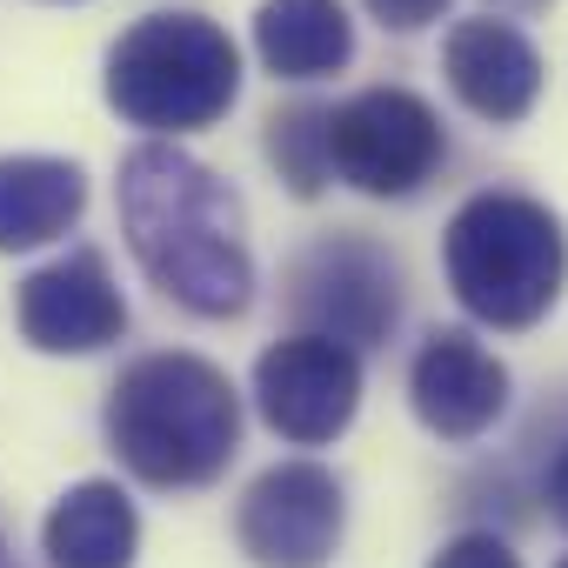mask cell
I'll return each mask as SVG.
<instances>
[{
  "mask_svg": "<svg viewBox=\"0 0 568 568\" xmlns=\"http://www.w3.org/2000/svg\"><path fill=\"white\" fill-rule=\"evenodd\" d=\"M362 8L395 34H422V28H435L448 14V0H362Z\"/></svg>",
  "mask_w": 568,
  "mask_h": 568,
  "instance_id": "obj_17",
  "label": "cell"
},
{
  "mask_svg": "<svg viewBox=\"0 0 568 568\" xmlns=\"http://www.w3.org/2000/svg\"><path fill=\"white\" fill-rule=\"evenodd\" d=\"M88 207V174L61 154H0V254L61 241Z\"/></svg>",
  "mask_w": 568,
  "mask_h": 568,
  "instance_id": "obj_12",
  "label": "cell"
},
{
  "mask_svg": "<svg viewBox=\"0 0 568 568\" xmlns=\"http://www.w3.org/2000/svg\"><path fill=\"white\" fill-rule=\"evenodd\" d=\"M108 442L148 488H207L241 448V395L201 355H141L108 395Z\"/></svg>",
  "mask_w": 568,
  "mask_h": 568,
  "instance_id": "obj_2",
  "label": "cell"
},
{
  "mask_svg": "<svg viewBox=\"0 0 568 568\" xmlns=\"http://www.w3.org/2000/svg\"><path fill=\"white\" fill-rule=\"evenodd\" d=\"M495 14H541V8H555V0H488Z\"/></svg>",
  "mask_w": 568,
  "mask_h": 568,
  "instance_id": "obj_19",
  "label": "cell"
},
{
  "mask_svg": "<svg viewBox=\"0 0 568 568\" xmlns=\"http://www.w3.org/2000/svg\"><path fill=\"white\" fill-rule=\"evenodd\" d=\"M442 74H448V88H455V101H462L468 114H481V121H495V128H515V121H528V108L541 101V74H548V68H541L535 41H528L521 28L481 14V21H462V28L448 34Z\"/></svg>",
  "mask_w": 568,
  "mask_h": 568,
  "instance_id": "obj_11",
  "label": "cell"
},
{
  "mask_svg": "<svg viewBox=\"0 0 568 568\" xmlns=\"http://www.w3.org/2000/svg\"><path fill=\"white\" fill-rule=\"evenodd\" d=\"M348 528V495L322 462H274L247 481L234 535L254 568H328Z\"/></svg>",
  "mask_w": 568,
  "mask_h": 568,
  "instance_id": "obj_7",
  "label": "cell"
},
{
  "mask_svg": "<svg viewBox=\"0 0 568 568\" xmlns=\"http://www.w3.org/2000/svg\"><path fill=\"white\" fill-rule=\"evenodd\" d=\"M428 568H521V561H515V548H508L501 535H488V528H468V535L442 541V555H435Z\"/></svg>",
  "mask_w": 568,
  "mask_h": 568,
  "instance_id": "obj_16",
  "label": "cell"
},
{
  "mask_svg": "<svg viewBox=\"0 0 568 568\" xmlns=\"http://www.w3.org/2000/svg\"><path fill=\"white\" fill-rule=\"evenodd\" d=\"M241 94V48L221 21L168 8L134 21L108 48V108L128 128H148V141H174L194 128H214Z\"/></svg>",
  "mask_w": 568,
  "mask_h": 568,
  "instance_id": "obj_4",
  "label": "cell"
},
{
  "mask_svg": "<svg viewBox=\"0 0 568 568\" xmlns=\"http://www.w3.org/2000/svg\"><path fill=\"white\" fill-rule=\"evenodd\" d=\"M254 402H261V422L281 442L322 448L362 408V355H348L322 335H281L254 362Z\"/></svg>",
  "mask_w": 568,
  "mask_h": 568,
  "instance_id": "obj_8",
  "label": "cell"
},
{
  "mask_svg": "<svg viewBox=\"0 0 568 568\" xmlns=\"http://www.w3.org/2000/svg\"><path fill=\"white\" fill-rule=\"evenodd\" d=\"M41 548L54 568H134L141 555V515L128 501L121 481H74L48 521H41Z\"/></svg>",
  "mask_w": 568,
  "mask_h": 568,
  "instance_id": "obj_13",
  "label": "cell"
},
{
  "mask_svg": "<svg viewBox=\"0 0 568 568\" xmlns=\"http://www.w3.org/2000/svg\"><path fill=\"white\" fill-rule=\"evenodd\" d=\"M561 568H568V561H561Z\"/></svg>",
  "mask_w": 568,
  "mask_h": 568,
  "instance_id": "obj_21",
  "label": "cell"
},
{
  "mask_svg": "<svg viewBox=\"0 0 568 568\" xmlns=\"http://www.w3.org/2000/svg\"><path fill=\"white\" fill-rule=\"evenodd\" d=\"M254 54L274 81H322L355 61V21L342 0H261Z\"/></svg>",
  "mask_w": 568,
  "mask_h": 568,
  "instance_id": "obj_14",
  "label": "cell"
},
{
  "mask_svg": "<svg viewBox=\"0 0 568 568\" xmlns=\"http://www.w3.org/2000/svg\"><path fill=\"white\" fill-rule=\"evenodd\" d=\"M541 501H548V515L568 528V448H555V462H548V475H541Z\"/></svg>",
  "mask_w": 568,
  "mask_h": 568,
  "instance_id": "obj_18",
  "label": "cell"
},
{
  "mask_svg": "<svg viewBox=\"0 0 568 568\" xmlns=\"http://www.w3.org/2000/svg\"><path fill=\"white\" fill-rule=\"evenodd\" d=\"M0 568H21V561H14V548H8V535H0Z\"/></svg>",
  "mask_w": 568,
  "mask_h": 568,
  "instance_id": "obj_20",
  "label": "cell"
},
{
  "mask_svg": "<svg viewBox=\"0 0 568 568\" xmlns=\"http://www.w3.org/2000/svg\"><path fill=\"white\" fill-rule=\"evenodd\" d=\"M288 308L295 335H322L348 355L382 348L402 322V267L368 234H328L288 267Z\"/></svg>",
  "mask_w": 568,
  "mask_h": 568,
  "instance_id": "obj_5",
  "label": "cell"
},
{
  "mask_svg": "<svg viewBox=\"0 0 568 568\" xmlns=\"http://www.w3.org/2000/svg\"><path fill=\"white\" fill-rule=\"evenodd\" d=\"M408 402L428 435L442 442H481L501 408H508V368L468 335V328H435L408 368Z\"/></svg>",
  "mask_w": 568,
  "mask_h": 568,
  "instance_id": "obj_10",
  "label": "cell"
},
{
  "mask_svg": "<svg viewBox=\"0 0 568 568\" xmlns=\"http://www.w3.org/2000/svg\"><path fill=\"white\" fill-rule=\"evenodd\" d=\"M121 234L141 274L201 322H227L254 302V254L234 187L174 141H141L114 181Z\"/></svg>",
  "mask_w": 568,
  "mask_h": 568,
  "instance_id": "obj_1",
  "label": "cell"
},
{
  "mask_svg": "<svg viewBox=\"0 0 568 568\" xmlns=\"http://www.w3.org/2000/svg\"><path fill=\"white\" fill-rule=\"evenodd\" d=\"M442 267L455 302L481 328H535L568 281V234L561 214L535 194H468L442 234Z\"/></svg>",
  "mask_w": 568,
  "mask_h": 568,
  "instance_id": "obj_3",
  "label": "cell"
},
{
  "mask_svg": "<svg viewBox=\"0 0 568 568\" xmlns=\"http://www.w3.org/2000/svg\"><path fill=\"white\" fill-rule=\"evenodd\" d=\"M448 154L442 114L408 88H362L328 108V181H348L375 201H408Z\"/></svg>",
  "mask_w": 568,
  "mask_h": 568,
  "instance_id": "obj_6",
  "label": "cell"
},
{
  "mask_svg": "<svg viewBox=\"0 0 568 568\" xmlns=\"http://www.w3.org/2000/svg\"><path fill=\"white\" fill-rule=\"evenodd\" d=\"M14 322L28 348L41 355H94L128 335V302L94 247H74L48 267H34L14 295Z\"/></svg>",
  "mask_w": 568,
  "mask_h": 568,
  "instance_id": "obj_9",
  "label": "cell"
},
{
  "mask_svg": "<svg viewBox=\"0 0 568 568\" xmlns=\"http://www.w3.org/2000/svg\"><path fill=\"white\" fill-rule=\"evenodd\" d=\"M267 161L281 168L295 194H322L328 187V108L302 101V108H281L267 114Z\"/></svg>",
  "mask_w": 568,
  "mask_h": 568,
  "instance_id": "obj_15",
  "label": "cell"
}]
</instances>
